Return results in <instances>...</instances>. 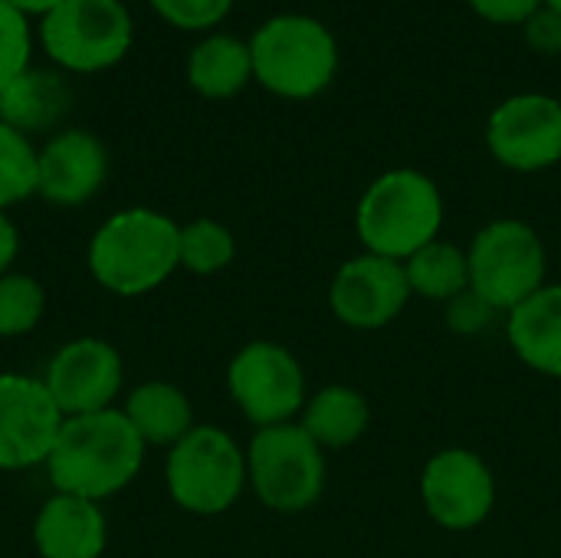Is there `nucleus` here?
Returning <instances> with one entry per match:
<instances>
[{
    "mask_svg": "<svg viewBox=\"0 0 561 558\" xmlns=\"http://www.w3.org/2000/svg\"><path fill=\"white\" fill-rule=\"evenodd\" d=\"M145 454L148 447L122 408L79 414L62 421L46 460V477L53 493L105 503L138 480Z\"/></svg>",
    "mask_w": 561,
    "mask_h": 558,
    "instance_id": "f257e3e1",
    "label": "nucleus"
},
{
    "mask_svg": "<svg viewBox=\"0 0 561 558\" xmlns=\"http://www.w3.org/2000/svg\"><path fill=\"white\" fill-rule=\"evenodd\" d=\"M85 266L118 299L148 296L181 270V224L154 207H122L89 237Z\"/></svg>",
    "mask_w": 561,
    "mask_h": 558,
    "instance_id": "f03ea898",
    "label": "nucleus"
},
{
    "mask_svg": "<svg viewBox=\"0 0 561 558\" xmlns=\"http://www.w3.org/2000/svg\"><path fill=\"white\" fill-rule=\"evenodd\" d=\"M444 224L440 187L414 168L385 171L358 201L355 230L365 253L404 263L411 253L437 240Z\"/></svg>",
    "mask_w": 561,
    "mask_h": 558,
    "instance_id": "7ed1b4c3",
    "label": "nucleus"
},
{
    "mask_svg": "<svg viewBox=\"0 0 561 558\" xmlns=\"http://www.w3.org/2000/svg\"><path fill=\"white\" fill-rule=\"evenodd\" d=\"M253 79L279 99H316L339 69L335 36L306 13H279L250 36Z\"/></svg>",
    "mask_w": 561,
    "mask_h": 558,
    "instance_id": "20e7f679",
    "label": "nucleus"
},
{
    "mask_svg": "<svg viewBox=\"0 0 561 558\" xmlns=\"http://www.w3.org/2000/svg\"><path fill=\"white\" fill-rule=\"evenodd\" d=\"M164 487L178 510L191 516H220L250 487L247 451L217 424H197L164 451Z\"/></svg>",
    "mask_w": 561,
    "mask_h": 558,
    "instance_id": "39448f33",
    "label": "nucleus"
},
{
    "mask_svg": "<svg viewBox=\"0 0 561 558\" xmlns=\"http://www.w3.org/2000/svg\"><path fill=\"white\" fill-rule=\"evenodd\" d=\"M36 39L59 72L95 76L128 56L135 20L125 0H62L39 16Z\"/></svg>",
    "mask_w": 561,
    "mask_h": 558,
    "instance_id": "423d86ee",
    "label": "nucleus"
},
{
    "mask_svg": "<svg viewBox=\"0 0 561 558\" xmlns=\"http://www.w3.org/2000/svg\"><path fill=\"white\" fill-rule=\"evenodd\" d=\"M247 480L273 513H306L325 493V451L299 421L260 428L247 447Z\"/></svg>",
    "mask_w": 561,
    "mask_h": 558,
    "instance_id": "0eeeda50",
    "label": "nucleus"
},
{
    "mask_svg": "<svg viewBox=\"0 0 561 558\" xmlns=\"http://www.w3.org/2000/svg\"><path fill=\"white\" fill-rule=\"evenodd\" d=\"M470 289L496 312H513L546 286V243L526 220L503 217L486 224L470 250Z\"/></svg>",
    "mask_w": 561,
    "mask_h": 558,
    "instance_id": "6e6552de",
    "label": "nucleus"
},
{
    "mask_svg": "<svg viewBox=\"0 0 561 558\" xmlns=\"http://www.w3.org/2000/svg\"><path fill=\"white\" fill-rule=\"evenodd\" d=\"M227 391L237 411L256 431L296 421L309 401L299 358L286 345L270 342V339L247 342L230 358Z\"/></svg>",
    "mask_w": 561,
    "mask_h": 558,
    "instance_id": "1a4fd4ad",
    "label": "nucleus"
},
{
    "mask_svg": "<svg viewBox=\"0 0 561 558\" xmlns=\"http://www.w3.org/2000/svg\"><path fill=\"white\" fill-rule=\"evenodd\" d=\"M39 378L62 418L95 414L118 408L125 391V358L112 342L99 335H79L49 355Z\"/></svg>",
    "mask_w": 561,
    "mask_h": 558,
    "instance_id": "9d476101",
    "label": "nucleus"
},
{
    "mask_svg": "<svg viewBox=\"0 0 561 558\" xmlns=\"http://www.w3.org/2000/svg\"><path fill=\"white\" fill-rule=\"evenodd\" d=\"M49 388L39 375L0 372V470L20 474L46 467L62 428Z\"/></svg>",
    "mask_w": 561,
    "mask_h": 558,
    "instance_id": "9b49d317",
    "label": "nucleus"
},
{
    "mask_svg": "<svg viewBox=\"0 0 561 558\" xmlns=\"http://www.w3.org/2000/svg\"><path fill=\"white\" fill-rule=\"evenodd\" d=\"M421 503L427 516L450 533L477 529L496 506L493 470L467 447H444L424 464Z\"/></svg>",
    "mask_w": 561,
    "mask_h": 558,
    "instance_id": "f8f14e48",
    "label": "nucleus"
},
{
    "mask_svg": "<svg viewBox=\"0 0 561 558\" xmlns=\"http://www.w3.org/2000/svg\"><path fill=\"white\" fill-rule=\"evenodd\" d=\"M486 145L503 168L546 171L561 161V102L542 92H523L493 109Z\"/></svg>",
    "mask_w": 561,
    "mask_h": 558,
    "instance_id": "ddd939ff",
    "label": "nucleus"
},
{
    "mask_svg": "<svg viewBox=\"0 0 561 558\" xmlns=\"http://www.w3.org/2000/svg\"><path fill=\"white\" fill-rule=\"evenodd\" d=\"M411 299L404 263L362 253L339 266L329 286V306L335 319L348 329H385L391 326Z\"/></svg>",
    "mask_w": 561,
    "mask_h": 558,
    "instance_id": "4468645a",
    "label": "nucleus"
},
{
    "mask_svg": "<svg viewBox=\"0 0 561 558\" xmlns=\"http://www.w3.org/2000/svg\"><path fill=\"white\" fill-rule=\"evenodd\" d=\"M108 181V148L89 128H59L36 148V197L82 207Z\"/></svg>",
    "mask_w": 561,
    "mask_h": 558,
    "instance_id": "2eb2a0df",
    "label": "nucleus"
},
{
    "mask_svg": "<svg viewBox=\"0 0 561 558\" xmlns=\"http://www.w3.org/2000/svg\"><path fill=\"white\" fill-rule=\"evenodd\" d=\"M30 539L39 558H102L108 546V520L102 503L53 493L39 503Z\"/></svg>",
    "mask_w": 561,
    "mask_h": 558,
    "instance_id": "dca6fc26",
    "label": "nucleus"
},
{
    "mask_svg": "<svg viewBox=\"0 0 561 558\" xmlns=\"http://www.w3.org/2000/svg\"><path fill=\"white\" fill-rule=\"evenodd\" d=\"M72 109V89L59 69L26 66L7 86H0V122L33 135H56Z\"/></svg>",
    "mask_w": 561,
    "mask_h": 558,
    "instance_id": "f3484780",
    "label": "nucleus"
},
{
    "mask_svg": "<svg viewBox=\"0 0 561 558\" xmlns=\"http://www.w3.org/2000/svg\"><path fill=\"white\" fill-rule=\"evenodd\" d=\"M510 345L523 365L546 378H561V283L542 286L506 322Z\"/></svg>",
    "mask_w": 561,
    "mask_h": 558,
    "instance_id": "a211bd4d",
    "label": "nucleus"
},
{
    "mask_svg": "<svg viewBox=\"0 0 561 558\" xmlns=\"http://www.w3.org/2000/svg\"><path fill=\"white\" fill-rule=\"evenodd\" d=\"M118 408L125 411L145 447L171 451L181 437H187L197 428L191 398L184 395V388L171 382H158V378L141 382L125 395Z\"/></svg>",
    "mask_w": 561,
    "mask_h": 558,
    "instance_id": "6ab92c4d",
    "label": "nucleus"
},
{
    "mask_svg": "<svg viewBox=\"0 0 561 558\" xmlns=\"http://www.w3.org/2000/svg\"><path fill=\"white\" fill-rule=\"evenodd\" d=\"M253 79V56L250 43L230 33L204 36L187 56V82L197 95L220 102L233 99Z\"/></svg>",
    "mask_w": 561,
    "mask_h": 558,
    "instance_id": "aec40b11",
    "label": "nucleus"
},
{
    "mask_svg": "<svg viewBox=\"0 0 561 558\" xmlns=\"http://www.w3.org/2000/svg\"><path fill=\"white\" fill-rule=\"evenodd\" d=\"M299 424L322 451H342L362 441V434L368 431L371 405L362 391L348 385H329L306 401Z\"/></svg>",
    "mask_w": 561,
    "mask_h": 558,
    "instance_id": "412c9836",
    "label": "nucleus"
},
{
    "mask_svg": "<svg viewBox=\"0 0 561 558\" xmlns=\"http://www.w3.org/2000/svg\"><path fill=\"white\" fill-rule=\"evenodd\" d=\"M404 276H408L411 296L450 303L454 296L470 289V260H467V250L437 237L404 260Z\"/></svg>",
    "mask_w": 561,
    "mask_h": 558,
    "instance_id": "4be33fe9",
    "label": "nucleus"
},
{
    "mask_svg": "<svg viewBox=\"0 0 561 558\" xmlns=\"http://www.w3.org/2000/svg\"><path fill=\"white\" fill-rule=\"evenodd\" d=\"M237 257V237L214 217L181 224V270L194 276H217Z\"/></svg>",
    "mask_w": 561,
    "mask_h": 558,
    "instance_id": "5701e85b",
    "label": "nucleus"
},
{
    "mask_svg": "<svg viewBox=\"0 0 561 558\" xmlns=\"http://www.w3.org/2000/svg\"><path fill=\"white\" fill-rule=\"evenodd\" d=\"M46 286L23 273L10 270L0 276V339H23L30 335L46 316Z\"/></svg>",
    "mask_w": 561,
    "mask_h": 558,
    "instance_id": "b1692460",
    "label": "nucleus"
},
{
    "mask_svg": "<svg viewBox=\"0 0 561 558\" xmlns=\"http://www.w3.org/2000/svg\"><path fill=\"white\" fill-rule=\"evenodd\" d=\"M36 197V145L23 132L0 122V210Z\"/></svg>",
    "mask_w": 561,
    "mask_h": 558,
    "instance_id": "393cba45",
    "label": "nucleus"
},
{
    "mask_svg": "<svg viewBox=\"0 0 561 558\" xmlns=\"http://www.w3.org/2000/svg\"><path fill=\"white\" fill-rule=\"evenodd\" d=\"M33 59V26L30 16L7 0H0V86L20 76Z\"/></svg>",
    "mask_w": 561,
    "mask_h": 558,
    "instance_id": "a878e982",
    "label": "nucleus"
},
{
    "mask_svg": "<svg viewBox=\"0 0 561 558\" xmlns=\"http://www.w3.org/2000/svg\"><path fill=\"white\" fill-rule=\"evenodd\" d=\"M148 3L164 23L191 33L217 26L233 10V0H148Z\"/></svg>",
    "mask_w": 561,
    "mask_h": 558,
    "instance_id": "bb28decb",
    "label": "nucleus"
},
{
    "mask_svg": "<svg viewBox=\"0 0 561 558\" xmlns=\"http://www.w3.org/2000/svg\"><path fill=\"white\" fill-rule=\"evenodd\" d=\"M493 316H496V309L490 303H483L473 289H467L447 303V326L457 335H477V332L490 329Z\"/></svg>",
    "mask_w": 561,
    "mask_h": 558,
    "instance_id": "cd10ccee",
    "label": "nucleus"
},
{
    "mask_svg": "<svg viewBox=\"0 0 561 558\" xmlns=\"http://www.w3.org/2000/svg\"><path fill=\"white\" fill-rule=\"evenodd\" d=\"M523 26H526V39L536 53H549V56L561 53V13L556 7L542 3Z\"/></svg>",
    "mask_w": 561,
    "mask_h": 558,
    "instance_id": "c85d7f7f",
    "label": "nucleus"
},
{
    "mask_svg": "<svg viewBox=\"0 0 561 558\" xmlns=\"http://www.w3.org/2000/svg\"><path fill=\"white\" fill-rule=\"evenodd\" d=\"M546 0H470V7L490 23H526Z\"/></svg>",
    "mask_w": 561,
    "mask_h": 558,
    "instance_id": "c756f323",
    "label": "nucleus"
},
{
    "mask_svg": "<svg viewBox=\"0 0 561 558\" xmlns=\"http://www.w3.org/2000/svg\"><path fill=\"white\" fill-rule=\"evenodd\" d=\"M16 257H20V230L10 220V214L0 210V276L13 270Z\"/></svg>",
    "mask_w": 561,
    "mask_h": 558,
    "instance_id": "7c9ffc66",
    "label": "nucleus"
},
{
    "mask_svg": "<svg viewBox=\"0 0 561 558\" xmlns=\"http://www.w3.org/2000/svg\"><path fill=\"white\" fill-rule=\"evenodd\" d=\"M10 7H16V10H23L26 16H43V13H49L53 7H59L62 0H7Z\"/></svg>",
    "mask_w": 561,
    "mask_h": 558,
    "instance_id": "2f4dec72",
    "label": "nucleus"
},
{
    "mask_svg": "<svg viewBox=\"0 0 561 558\" xmlns=\"http://www.w3.org/2000/svg\"><path fill=\"white\" fill-rule=\"evenodd\" d=\"M546 3H549V7H556V10L561 13V0H546Z\"/></svg>",
    "mask_w": 561,
    "mask_h": 558,
    "instance_id": "473e14b6",
    "label": "nucleus"
}]
</instances>
